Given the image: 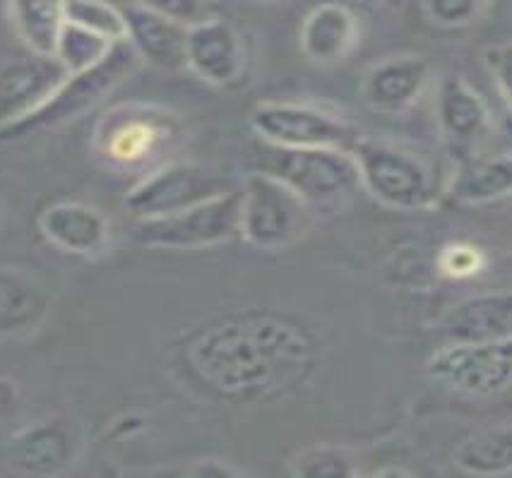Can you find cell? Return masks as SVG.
<instances>
[{
  "label": "cell",
  "instance_id": "obj_15",
  "mask_svg": "<svg viewBox=\"0 0 512 478\" xmlns=\"http://www.w3.org/2000/svg\"><path fill=\"white\" fill-rule=\"evenodd\" d=\"M440 133L452 149H474L491 133V111L484 97L460 75L440 82L436 99Z\"/></svg>",
  "mask_w": 512,
  "mask_h": 478
},
{
  "label": "cell",
  "instance_id": "obj_28",
  "mask_svg": "<svg viewBox=\"0 0 512 478\" xmlns=\"http://www.w3.org/2000/svg\"><path fill=\"white\" fill-rule=\"evenodd\" d=\"M486 0H424V13L433 25L455 29L474 20Z\"/></svg>",
  "mask_w": 512,
  "mask_h": 478
},
{
  "label": "cell",
  "instance_id": "obj_30",
  "mask_svg": "<svg viewBox=\"0 0 512 478\" xmlns=\"http://www.w3.org/2000/svg\"><path fill=\"white\" fill-rule=\"evenodd\" d=\"M484 58H486L488 73H491L493 82H496L500 97H503L505 106H508L512 113V41H508V44L491 46Z\"/></svg>",
  "mask_w": 512,
  "mask_h": 478
},
{
  "label": "cell",
  "instance_id": "obj_22",
  "mask_svg": "<svg viewBox=\"0 0 512 478\" xmlns=\"http://www.w3.org/2000/svg\"><path fill=\"white\" fill-rule=\"evenodd\" d=\"M65 0H10L17 34L37 56H56V44L65 25Z\"/></svg>",
  "mask_w": 512,
  "mask_h": 478
},
{
  "label": "cell",
  "instance_id": "obj_21",
  "mask_svg": "<svg viewBox=\"0 0 512 478\" xmlns=\"http://www.w3.org/2000/svg\"><path fill=\"white\" fill-rule=\"evenodd\" d=\"M73 452L75 442L70 438L68 428L58 421L39 423L13 442L15 464L29 474H53L70 464Z\"/></svg>",
  "mask_w": 512,
  "mask_h": 478
},
{
  "label": "cell",
  "instance_id": "obj_9",
  "mask_svg": "<svg viewBox=\"0 0 512 478\" xmlns=\"http://www.w3.org/2000/svg\"><path fill=\"white\" fill-rule=\"evenodd\" d=\"M308 205L272 176L253 171L241 188L238 233L258 250H279L306 229Z\"/></svg>",
  "mask_w": 512,
  "mask_h": 478
},
{
  "label": "cell",
  "instance_id": "obj_25",
  "mask_svg": "<svg viewBox=\"0 0 512 478\" xmlns=\"http://www.w3.org/2000/svg\"><path fill=\"white\" fill-rule=\"evenodd\" d=\"M111 46L113 41H106L104 37H99V34H92L87 32V29L65 22L56 44V58L61 61L63 68L73 75L97 65L101 58L111 51Z\"/></svg>",
  "mask_w": 512,
  "mask_h": 478
},
{
  "label": "cell",
  "instance_id": "obj_8",
  "mask_svg": "<svg viewBox=\"0 0 512 478\" xmlns=\"http://www.w3.org/2000/svg\"><path fill=\"white\" fill-rule=\"evenodd\" d=\"M94 135L101 159L113 166H138L174 145L178 123L159 106L123 104L104 113Z\"/></svg>",
  "mask_w": 512,
  "mask_h": 478
},
{
  "label": "cell",
  "instance_id": "obj_29",
  "mask_svg": "<svg viewBox=\"0 0 512 478\" xmlns=\"http://www.w3.org/2000/svg\"><path fill=\"white\" fill-rule=\"evenodd\" d=\"M440 270L448 277L467 279L481 272L484 267V253L479 248L469 246V243H452L440 253Z\"/></svg>",
  "mask_w": 512,
  "mask_h": 478
},
{
  "label": "cell",
  "instance_id": "obj_18",
  "mask_svg": "<svg viewBox=\"0 0 512 478\" xmlns=\"http://www.w3.org/2000/svg\"><path fill=\"white\" fill-rule=\"evenodd\" d=\"M359 20L347 5L323 3L306 15L301 25V51L313 63L344 61L359 44Z\"/></svg>",
  "mask_w": 512,
  "mask_h": 478
},
{
  "label": "cell",
  "instance_id": "obj_2",
  "mask_svg": "<svg viewBox=\"0 0 512 478\" xmlns=\"http://www.w3.org/2000/svg\"><path fill=\"white\" fill-rule=\"evenodd\" d=\"M253 171L284 183L311 205H335L359 188V166L347 149H287L263 142L255 149Z\"/></svg>",
  "mask_w": 512,
  "mask_h": 478
},
{
  "label": "cell",
  "instance_id": "obj_4",
  "mask_svg": "<svg viewBox=\"0 0 512 478\" xmlns=\"http://www.w3.org/2000/svg\"><path fill=\"white\" fill-rule=\"evenodd\" d=\"M351 154L359 166L361 188L380 205L400 212H424L440 202L431 166L409 149L361 137Z\"/></svg>",
  "mask_w": 512,
  "mask_h": 478
},
{
  "label": "cell",
  "instance_id": "obj_3",
  "mask_svg": "<svg viewBox=\"0 0 512 478\" xmlns=\"http://www.w3.org/2000/svg\"><path fill=\"white\" fill-rule=\"evenodd\" d=\"M140 63L142 58L135 53L128 39L116 41L111 51L97 65L65 77L61 87L37 111L0 128V142L17 140V137H25L34 133V130L56 128V125H63L82 116L92 106H97L111 89H116L121 82L128 80L140 68Z\"/></svg>",
  "mask_w": 512,
  "mask_h": 478
},
{
  "label": "cell",
  "instance_id": "obj_11",
  "mask_svg": "<svg viewBox=\"0 0 512 478\" xmlns=\"http://www.w3.org/2000/svg\"><path fill=\"white\" fill-rule=\"evenodd\" d=\"M186 63L193 75L214 87L234 85L246 68V49L241 34L222 17H210L188 27Z\"/></svg>",
  "mask_w": 512,
  "mask_h": 478
},
{
  "label": "cell",
  "instance_id": "obj_24",
  "mask_svg": "<svg viewBox=\"0 0 512 478\" xmlns=\"http://www.w3.org/2000/svg\"><path fill=\"white\" fill-rule=\"evenodd\" d=\"M63 10L65 22H70V25L99 34L113 44L128 39L123 8L109 3V0H65Z\"/></svg>",
  "mask_w": 512,
  "mask_h": 478
},
{
  "label": "cell",
  "instance_id": "obj_13",
  "mask_svg": "<svg viewBox=\"0 0 512 478\" xmlns=\"http://www.w3.org/2000/svg\"><path fill=\"white\" fill-rule=\"evenodd\" d=\"M436 330L448 344H488L512 339V291L476 294L455 303Z\"/></svg>",
  "mask_w": 512,
  "mask_h": 478
},
{
  "label": "cell",
  "instance_id": "obj_10",
  "mask_svg": "<svg viewBox=\"0 0 512 478\" xmlns=\"http://www.w3.org/2000/svg\"><path fill=\"white\" fill-rule=\"evenodd\" d=\"M428 375L448 390L491 397L512 385V339L488 344H448L428 358Z\"/></svg>",
  "mask_w": 512,
  "mask_h": 478
},
{
  "label": "cell",
  "instance_id": "obj_26",
  "mask_svg": "<svg viewBox=\"0 0 512 478\" xmlns=\"http://www.w3.org/2000/svg\"><path fill=\"white\" fill-rule=\"evenodd\" d=\"M294 476L301 478H349L359 476L354 454L344 447H311L294 462Z\"/></svg>",
  "mask_w": 512,
  "mask_h": 478
},
{
  "label": "cell",
  "instance_id": "obj_33",
  "mask_svg": "<svg viewBox=\"0 0 512 478\" xmlns=\"http://www.w3.org/2000/svg\"><path fill=\"white\" fill-rule=\"evenodd\" d=\"M486 3H491V8L496 10V13L512 15V0H486Z\"/></svg>",
  "mask_w": 512,
  "mask_h": 478
},
{
  "label": "cell",
  "instance_id": "obj_17",
  "mask_svg": "<svg viewBox=\"0 0 512 478\" xmlns=\"http://www.w3.org/2000/svg\"><path fill=\"white\" fill-rule=\"evenodd\" d=\"M46 241L70 255H97L109 243V221L97 207L85 202H53L39 214Z\"/></svg>",
  "mask_w": 512,
  "mask_h": 478
},
{
  "label": "cell",
  "instance_id": "obj_23",
  "mask_svg": "<svg viewBox=\"0 0 512 478\" xmlns=\"http://www.w3.org/2000/svg\"><path fill=\"white\" fill-rule=\"evenodd\" d=\"M455 464L472 476L512 474V426L474 433L457 447Z\"/></svg>",
  "mask_w": 512,
  "mask_h": 478
},
{
  "label": "cell",
  "instance_id": "obj_1",
  "mask_svg": "<svg viewBox=\"0 0 512 478\" xmlns=\"http://www.w3.org/2000/svg\"><path fill=\"white\" fill-rule=\"evenodd\" d=\"M313 344L296 325L272 315L229 318L200 332L186 349L207 390L234 402L275 394L303 378Z\"/></svg>",
  "mask_w": 512,
  "mask_h": 478
},
{
  "label": "cell",
  "instance_id": "obj_32",
  "mask_svg": "<svg viewBox=\"0 0 512 478\" xmlns=\"http://www.w3.org/2000/svg\"><path fill=\"white\" fill-rule=\"evenodd\" d=\"M190 474L193 476H238V471L226 469V466H222V462H217V459H207V462H202V469L190 471Z\"/></svg>",
  "mask_w": 512,
  "mask_h": 478
},
{
  "label": "cell",
  "instance_id": "obj_12",
  "mask_svg": "<svg viewBox=\"0 0 512 478\" xmlns=\"http://www.w3.org/2000/svg\"><path fill=\"white\" fill-rule=\"evenodd\" d=\"M70 73L56 56H37L0 68V128L44 104Z\"/></svg>",
  "mask_w": 512,
  "mask_h": 478
},
{
  "label": "cell",
  "instance_id": "obj_31",
  "mask_svg": "<svg viewBox=\"0 0 512 478\" xmlns=\"http://www.w3.org/2000/svg\"><path fill=\"white\" fill-rule=\"evenodd\" d=\"M17 402V392H15V385L8 380H0V418H5L10 414V409H13Z\"/></svg>",
  "mask_w": 512,
  "mask_h": 478
},
{
  "label": "cell",
  "instance_id": "obj_16",
  "mask_svg": "<svg viewBox=\"0 0 512 478\" xmlns=\"http://www.w3.org/2000/svg\"><path fill=\"white\" fill-rule=\"evenodd\" d=\"M128 41L142 63H150L159 70H186V39L188 27L178 25L169 17L154 13L152 8L135 0L133 5H123Z\"/></svg>",
  "mask_w": 512,
  "mask_h": 478
},
{
  "label": "cell",
  "instance_id": "obj_19",
  "mask_svg": "<svg viewBox=\"0 0 512 478\" xmlns=\"http://www.w3.org/2000/svg\"><path fill=\"white\" fill-rule=\"evenodd\" d=\"M51 296L34 274L0 267V339L34 330L46 318Z\"/></svg>",
  "mask_w": 512,
  "mask_h": 478
},
{
  "label": "cell",
  "instance_id": "obj_6",
  "mask_svg": "<svg viewBox=\"0 0 512 478\" xmlns=\"http://www.w3.org/2000/svg\"><path fill=\"white\" fill-rule=\"evenodd\" d=\"M250 128L267 145L287 149H347L361 140L359 130L337 113L296 101H263L250 111Z\"/></svg>",
  "mask_w": 512,
  "mask_h": 478
},
{
  "label": "cell",
  "instance_id": "obj_14",
  "mask_svg": "<svg viewBox=\"0 0 512 478\" xmlns=\"http://www.w3.org/2000/svg\"><path fill=\"white\" fill-rule=\"evenodd\" d=\"M431 80V63L424 56L402 53L375 63L363 77L361 94L375 113H402L419 101Z\"/></svg>",
  "mask_w": 512,
  "mask_h": 478
},
{
  "label": "cell",
  "instance_id": "obj_27",
  "mask_svg": "<svg viewBox=\"0 0 512 478\" xmlns=\"http://www.w3.org/2000/svg\"><path fill=\"white\" fill-rule=\"evenodd\" d=\"M138 3L183 27L200 25L214 17V0H138Z\"/></svg>",
  "mask_w": 512,
  "mask_h": 478
},
{
  "label": "cell",
  "instance_id": "obj_7",
  "mask_svg": "<svg viewBox=\"0 0 512 478\" xmlns=\"http://www.w3.org/2000/svg\"><path fill=\"white\" fill-rule=\"evenodd\" d=\"M236 185L222 173L190 161H174L147 173L125 195V209L135 221L169 217L200 205L212 197L229 193Z\"/></svg>",
  "mask_w": 512,
  "mask_h": 478
},
{
  "label": "cell",
  "instance_id": "obj_20",
  "mask_svg": "<svg viewBox=\"0 0 512 478\" xmlns=\"http://www.w3.org/2000/svg\"><path fill=\"white\" fill-rule=\"evenodd\" d=\"M448 193L460 205H491L512 197V154L462 164Z\"/></svg>",
  "mask_w": 512,
  "mask_h": 478
},
{
  "label": "cell",
  "instance_id": "obj_5",
  "mask_svg": "<svg viewBox=\"0 0 512 478\" xmlns=\"http://www.w3.org/2000/svg\"><path fill=\"white\" fill-rule=\"evenodd\" d=\"M241 190L212 197L169 217L138 221L135 241L157 250H202L222 246L238 233Z\"/></svg>",
  "mask_w": 512,
  "mask_h": 478
}]
</instances>
